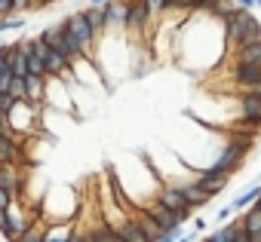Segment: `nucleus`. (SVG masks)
Returning <instances> with one entry per match:
<instances>
[{"label":"nucleus","instance_id":"nucleus-22","mask_svg":"<svg viewBox=\"0 0 261 242\" xmlns=\"http://www.w3.org/2000/svg\"><path fill=\"white\" fill-rule=\"evenodd\" d=\"M68 242H92L89 239V230H83V227H71V236H68Z\"/></svg>","mask_w":261,"mask_h":242},{"label":"nucleus","instance_id":"nucleus-20","mask_svg":"<svg viewBox=\"0 0 261 242\" xmlns=\"http://www.w3.org/2000/svg\"><path fill=\"white\" fill-rule=\"evenodd\" d=\"M7 49L10 43H0V92H7V83H10V65H7Z\"/></svg>","mask_w":261,"mask_h":242},{"label":"nucleus","instance_id":"nucleus-25","mask_svg":"<svg viewBox=\"0 0 261 242\" xmlns=\"http://www.w3.org/2000/svg\"><path fill=\"white\" fill-rule=\"evenodd\" d=\"M163 4H166V0H145V7L151 10V16H160L163 13Z\"/></svg>","mask_w":261,"mask_h":242},{"label":"nucleus","instance_id":"nucleus-7","mask_svg":"<svg viewBox=\"0 0 261 242\" xmlns=\"http://www.w3.org/2000/svg\"><path fill=\"white\" fill-rule=\"evenodd\" d=\"M255 40H261V22H258L252 13L240 10L237 31H233V49H240V46H246V43H255Z\"/></svg>","mask_w":261,"mask_h":242},{"label":"nucleus","instance_id":"nucleus-16","mask_svg":"<svg viewBox=\"0 0 261 242\" xmlns=\"http://www.w3.org/2000/svg\"><path fill=\"white\" fill-rule=\"evenodd\" d=\"M74 224H46L43 227V242H68Z\"/></svg>","mask_w":261,"mask_h":242},{"label":"nucleus","instance_id":"nucleus-21","mask_svg":"<svg viewBox=\"0 0 261 242\" xmlns=\"http://www.w3.org/2000/svg\"><path fill=\"white\" fill-rule=\"evenodd\" d=\"M22 28H25V19H22V16L0 19V34H7V31H22Z\"/></svg>","mask_w":261,"mask_h":242},{"label":"nucleus","instance_id":"nucleus-10","mask_svg":"<svg viewBox=\"0 0 261 242\" xmlns=\"http://www.w3.org/2000/svg\"><path fill=\"white\" fill-rule=\"evenodd\" d=\"M237 107H240V119H243V123H249V126H261V101H258L255 95L243 92V95L237 98Z\"/></svg>","mask_w":261,"mask_h":242},{"label":"nucleus","instance_id":"nucleus-5","mask_svg":"<svg viewBox=\"0 0 261 242\" xmlns=\"http://www.w3.org/2000/svg\"><path fill=\"white\" fill-rule=\"evenodd\" d=\"M126 34H154V16L145 7V0H129V10H126Z\"/></svg>","mask_w":261,"mask_h":242},{"label":"nucleus","instance_id":"nucleus-18","mask_svg":"<svg viewBox=\"0 0 261 242\" xmlns=\"http://www.w3.org/2000/svg\"><path fill=\"white\" fill-rule=\"evenodd\" d=\"M25 49H28V77H40V80H46V71H43V62H40V55L28 46V37H25Z\"/></svg>","mask_w":261,"mask_h":242},{"label":"nucleus","instance_id":"nucleus-30","mask_svg":"<svg viewBox=\"0 0 261 242\" xmlns=\"http://www.w3.org/2000/svg\"><path fill=\"white\" fill-rule=\"evenodd\" d=\"M53 4H62V0H37V10H43V7H53Z\"/></svg>","mask_w":261,"mask_h":242},{"label":"nucleus","instance_id":"nucleus-31","mask_svg":"<svg viewBox=\"0 0 261 242\" xmlns=\"http://www.w3.org/2000/svg\"><path fill=\"white\" fill-rule=\"evenodd\" d=\"M111 0H89V7H108Z\"/></svg>","mask_w":261,"mask_h":242},{"label":"nucleus","instance_id":"nucleus-27","mask_svg":"<svg viewBox=\"0 0 261 242\" xmlns=\"http://www.w3.org/2000/svg\"><path fill=\"white\" fill-rule=\"evenodd\" d=\"M206 230V218H194V233H203Z\"/></svg>","mask_w":261,"mask_h":242},{"label":"nucleus","instance_id":"nucleus-13","mask_svg":"<svg viewBox=\"0 0 261 242\" xmlns=\"http://www.w3.org/2000/svg\"><path fill=\"white\" fill-rule=\"evenodd\" d=\"M80 13H83V19H86L89 31L95 34V40H98L101 34H108V25H105V10H101V7H86V10H80Z\"/></svg>","mask_w":261,"mask_h":242},{"label":"nucleus","instance_id":"nucleus-8","mask_svg":"<svg viewBox=\"0 0 261 242\" xmlns=\"http://www.w3.org/2000/svg\"><path fill=\"white\" fill-rule=\"evenodd\" d=\"M166 184V181H163ZM175 187H178V193L185 196V202L191 205V211H197V208H203L206 202H212V196L209 193H203V187L191 178V181H175Z\"/></svg>","mask_w":261,"mask_h":242},{"label":"nucleus","instance_id":"nucleus-4","mask_svg":"<svg viewBox=\"0 0 261 242\" xmlns=\"http://www.w3.org/2000/svg\"><path fill=\"white\" fill-rule=\"evenodd\" d=\"M62 25L68 28V34L74 37V43H77V49H80V55L86 58V62H92L95 65V34L89 31V25H86V19H83V13H71L68 19H62Z\"/></svg>","mask_w":261,"mask_h":242},{"label":"nucleus","instance_id":"nucleus-17","mask_svg":"<svg viewBox=\"0 0 261 242\" xmlns=\"http://www.w3.org/2000/svg\"><path fill=\"white\" fill-rule=\"evenodd\" d=\"M237 62H246V65H261V40L240 46V49H237Z\"/></svg>","mask_w":261,"mask_h":242},{"label":"nucleus","instance_id":"nucleus-12","mask_svg":"<svg viewBox=\"0 0 261 242\" xmlns=\"http://www.w3.org/2000/svg\"><path fill=\"white\" fill-rule=\"evenodd\" d=\"M101 10H105V25H108V28H117V31L126 28V10H129V0H111V4L101 7Z\"/></svg>","mask_w":261,"mask_h":242},{"label":"nucleus","instance_id":"nucleus-24","mask_svg":"<svg viewBox=\"0 0 261 242\" xmlns=\"http://www.w3.org/2000/svg\"><path fill=\"white\" fill-rule=\"evenodd\" d=\"M230 218H233V208H230V205H224V208H218V215H215V221H218V227H221V224H227Z\"/></svg>","mask_w":261,"mask_h":242},{"label":"nucleus","instance_id":"nucleus-19","mask_svg":"<svg viewBox=\"0 0 261 242\" xmlns=\"http://www.w3.org/2000/svg\"><path fill=\"white\" fill-rule=\"evenodd\" d=\"M7 95H10V101H28L25 77H10V83H7Z\"/></svg>","mask_w":261,"mask_h":242},{"label":"nucleus","instance_id":"nucleus-6","mask_svg":"<svg viewBox=\"0 0 261 242\" xmlns=\"http://www.w3.org/2000/svg\"><path fill=\"white\" fill-rule=\"evenodd\" d=\"M154 202L157 205H163L166 211H172V215H178L181 218V224H188L191 221V205L185 202V196L178 193V187L175 184H160V190H157V196H154Z\"/></svg>","mask_w":261,"mask_h":242},{"label":"nucleus","instance_id":"nucleus-2","mask_svg":"<svg viewBox=\"0 0 261 242\" xmlns=\"http://www.w3.org/2000/svg\"><path fill=\"white\" fill-rule=\"evenodd\" d=\"M249 150H252V138L237 135V138L224 141V147L218 150V157L212 160V166L221 169L224 175H233V172H240V166H243V160L249 157Z\"/></svg>","mask_w":261,"mask_h":242},{"label":"nucleus","instance_id":"nucleus-9","mask_svg":"<svg viewBox=\"0 0 261 242\" xmlns=\"http://www.w3.org/2000/svg\"><path fill=\"white\" fill-rule=\"evenodd\" d=\"M7 65H10V74H13V77H28V49H25V40L10 43V49H7Z\"/></svg>","mask_w":261,"mask_h":242},{"label":"nucleus","instance_id":"nucleus-32","mask_svg":"<svg viewBox=\"0 0 261 242\" xmlns=\"http://www.w3.org/2000/svg\"><path fill=\"white\" fill-rule=\"evenodd\" d=\"M255 7H261V0H255Z\"/></svg>","mask_w":261,"mask_h":242},{"label":"nucleus","instance_id":"nucleus-1","mask_svg":"<svg viewBox=\"0 0 261 242\" xmlns=\"http://www.w3.org/2000/svg\"><path fill=\"white\" fill-rule=\"evenodd\" d=\"M28 46L40 55V62H43V71H46V77H53V80H62V83H68V86H74V71H71V65L37 34V37H28Z\"/></svg>","mask_w":261,"mask_h":242},{"label":"nucleus","instance_id":"nucleus-14","mask_svg":"<svg viewBox=\"0 0 261 242\" xmlns=\"http://www.w3.org/2000/svg\"><path fill=\"white\" fill-rule=\"evenodd\" d=\"M237 227H240V218H230L227 224H221L218 230H212L203 242H233V236H237Z\"/></svg>","mask_w":261,"mask_h":242},{"label":"nucleus","instance_id":"nucleus-3","mask_svg":"<svg viewBox=\"0 0 261 242\" xmlns=\"http://www.w3.org/2000/svg\"><path fill=\"white\" fill-rule=\"evenodd\" d=\"M40 110L43 107H34L28 101H13L10 110H7V123L13 129V135H31L37 126H40Z\"/></svg>","mask_w":261,"mask_h":242},{"label":"nucleus","instance_id":"nucleus-28","mask_svg":"<svg viewBox=\"0 0 261 242\" xmlns=\"http://www.w3.org/2000/svg\"><path fill=\"white\" fill-rule=\"evenodd\" d=\"M246 92H249V95H255V98L261 101V83H255V86H252V89H246Z\"/></svg>","mask_w":261,"mask_h":242},{"label":"nucleus","instance_id":"nucleus-23","mask_svg":"<svg viewBox=\"0 0 261 242\" xmlns=\"http://www.w3.org/2000/svg\"><path fill=\"white\" fill-rule=\"evenodd\" d=\"M10 16H19L16 13V0H0V19H10Z\"/></svg>","mask_w":261,"mask_h":242},{"label":"nucleus","instance_id":"nucleus-15","mask_svg":"<svg viewBox=\"0 0 261 242\" xmlns=\"http://www.w3.org/2000/svg\"><path fill=\"white\" fill-rule=\"evenodd\" d=\"M258 196H261V184H252V187H246V190H243V193L230 202V208H233V211H246V208H249Z\"/></svg>","mask_w":261,"mask_h":242},{"label":"nucleus","instance_id":"nucleus-29","mask_svg":"<svg viewBox=\"0 0 261 242\" xmlns=\"http://www.w3.org/2000/svg\"><path fill=\"white\" fill-rule=\"evenodd\" d=\"M197 236H200V233H185V236H178V239H175V242H194V239H197Z\"/></svg>","mask_w":261,"mask_h":242},{"label":"nucleus","instance_id":"nucleus-11","mask_svg":"<svg viewBox=\"0 0 261 242\" xmlns=\"http://www.w3.org/2000/svg\"><path fill=\"white\" fill-rule=\"evenodd\" d=\"M233 80H237V86L246 92V89H252L255 83H261V65H246V62H237L233 65Z\"/></svg>","mask_w":261,"mask_h":242},{"label":"nucleus","instance_id":"nucleus-26","mask_svg":"<svg viewBox=\"0 0 261 242\" xmlns=\"http://www.w3.org/2000/svg\"><path fill=\"white\" fill-rule=\"evenodd\" d=\"M233 4H237L240 10H246V13H252V10H255V0H233Z\"/></svg>","mask_w":261,"mask_h":242}]
</instances>
